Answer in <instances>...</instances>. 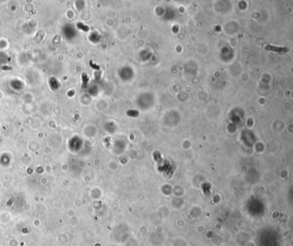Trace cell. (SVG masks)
Listing matches in <instances>:
<instances>
[{
  "mask_svg": "<svg viewBox=\"0 0 293 246\" xmlns=\"http://www.w3.org/2000/svg\"><path fill=\"white\" fill-rule=\"evenodd\" d=\"M265 48L267 50L274 51V52H277V53H286V52L289 51L288 48H286V47H278L272 45H267L265 47Z\"/></svg>",
  "mask_w": 293,
  "mask_h": 246,
  "instance_id": "obj_1",
  "label": "cell"
}]
</instances>
